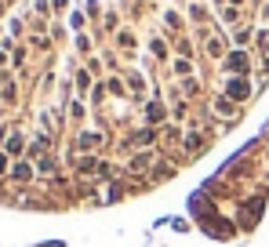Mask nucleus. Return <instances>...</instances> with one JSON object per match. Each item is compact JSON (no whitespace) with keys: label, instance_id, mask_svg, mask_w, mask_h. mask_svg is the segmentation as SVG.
<instances>
[{"label":"nucleus","instance_id":"obj_1","mask_svg":"<svg viewBox=\"0 0 269 247\" xmlns=\"http://www.w3.org/2000/svg\"><path fill=\"white\" fill-rule=\"evenodd\" d=\"M4 171H7V160H4V157H0V175H4Z\"/></svg>","mask_w":269,"mask_h":247}]
</instances>
